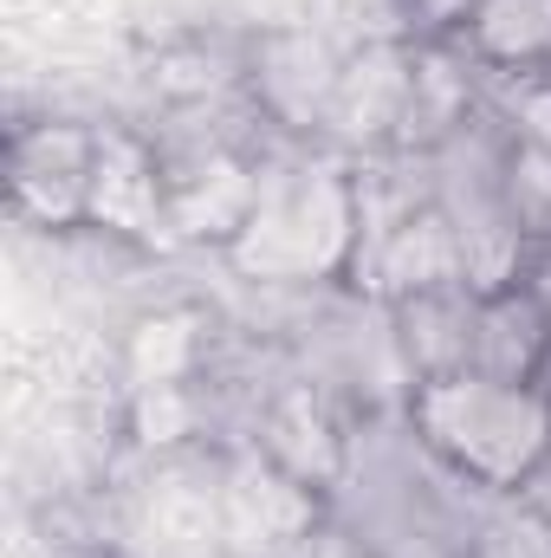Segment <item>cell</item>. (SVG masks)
I'll list each match as a JSON object with an SVG mask.
<instances>
[{"mask_svg": "<svg viewBox=\"0 0 551 558\" xmlns=\"http://www.w3.org/2000/svg\"><path fill=\"white\" fill-rule=\"evenodd\" d=\"M415 435L474 487H532L551 468V397L532 377H506L487 364L428 371L409 397Z\"/></svg>", "mask_w": 551, "mask_h": 558, "instance_id": "1", "label": "cell"}, {"mask_svg": "<svg viewBox=\"0 0 551 558\" xmlns=\"http://www.w3.org/2000/svg\"><path fill=\"white\" fill-rule=\"evenodd\" d=\"M357 241H364V208H357L351 182L344 175H298V182H279L267 195H254L228 254L247 274L311 279L338 274Z\"/></svg>", "mask_w": 551, "mask_h": 558, "instance_id": "2", "label": "cell"}, {"mask_svg": "<svg viewBox=\"0 0 551 558\" xmlns=\"http://www.w3.org/2000/svg\"><path fill=\"white\" fill-rule=\"evenodd\" d=\"M105 143H91L72 124H39L13 137V208L46 221V228H78L91 221V189H98Z\"/></svg>", "mask_w": 551, "mask_h": 558, "instance_id": "3", "label": "cell"}, {"mask_svg": "<svg viewBox=\"0 0 551 558\" xmlns=\"http://www.w3.org/2000/svg\"><path fill=\"white\" fill-rule=\"evenodd\" d=\"M156 208H162V189H156L149 162H143L137 149H124V143H105V162H98V189H91V221L137 234V228L149 221V215H156Z\"/></svg>", "mask_w": 551, "mask_h": 558, "instance_id": "4", "label": "cell"}, {"mask_svg": "<svg viewBox=\"0 0 551 558\" xmlns=\"http://www.w3.org/2000/svg\"><path fill=\"white\" fill-rule=\"evenodd\" d=\"M474 33L493 59H539L551 52V0H474Z\"/></svg>", "mask_w": 551, "mask_h": 558, "instance_id": "5", "label": "cell"}, {"mask_svg": "<svg viewBox=\"0 0 551 558\" xmlns=\"http://www.w3.org/2000/svg\"><path fill=\"white\" fill-rule=\"evenodd\" d=\"M188 357H195L188 318H149L137 331V344H131V371H137L143 390H149V384H182Z\"/></svg>", "mask_w": 551, "mask_h": 558, "instance_id": "6", "label": "cell"}]
</instances>
